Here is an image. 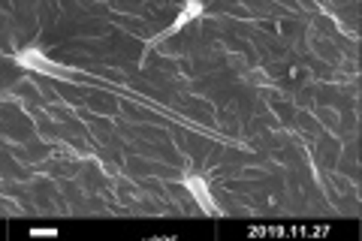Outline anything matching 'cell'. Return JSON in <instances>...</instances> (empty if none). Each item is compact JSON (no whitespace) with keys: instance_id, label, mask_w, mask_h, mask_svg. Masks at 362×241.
Here are the masks:
<instances>
[{"instance_id":"obj_1","label":"cell","mask_w":362,"mask_h":241,"mask_svg":"<svg viewBox=\"0 0 362 241\" xmlns=\"http://www.w3.org/2000/svg\"><path fill=\"white\" fill-rule=\"evenodd\" d=\"M16 61L25 66V70H30V73H49V76H58V78H70V73H66L64 66L49 61V57H45L40 49H28L25 54H18Z\"/></svg>"},{"instance_id":"obj_2","label":"cell","mask_w":362,"mask_h":241,"mask_svg":"<svg viewBox=\"0 0 362 241\" xmlns=\"http://www.w3.org/2000/svg\"><path fill=\"white\" fill-rule=\"evenodd\" d=\"M199 13H202V4H199V0H187V6H185V9H181V16H178V18H175V21H173V25H169V28H166L163 33H157V37H154V40H151L148 45H157V42H160V40H166V37H173V33H178L181 28H185V25H187V21H194V18L199 16Z\"/></svg>"},{"instance_id":"obj_3","label":"cell","mask_w":362,"mask_h":241,"mask_svg":"<svg viewBox=\"0 0 362 241\" xmlns=\"http://www.w3.org/2000/svg\"><path fill=\"white\" fill-rule=\"evenodd\" d=\"M185 187H187L190 193H194V199H197V202H199L206 211H218V205L211 202V196H209V187H206V181H202V178H197V175H187V178H185Z\"/></svg>"}]
</instances>
